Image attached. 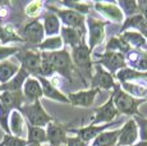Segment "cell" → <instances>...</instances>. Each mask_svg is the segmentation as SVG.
<instances>
[{"instance_id":"1","label":"cell","mask_w":147,"mask_h":146,"mask_svg":"<svg viewBox=\"0 0 147 146\" xmlns=\"http://www.w3.org/2000/svg\"><path fill=\"white\" fill-rule=\"evenodd\" d=\"M41 55L51 64L54 72L60 74L61 77L67 78L69 82H72V73L74 67H73L70 53L68 51V49L64 47V49L58 50V51H53V53L41 51Z\"/></svg>"},{"instance_id":"2","label":"cell","mask_w":147,"mask_h":146,"mask_svg":"<svg viewBox=\"0 0 147 146\" xmlns=\"http://www.w3.org/2000/svg\"><path fill=\"white\" fill-rule=\"evenodd\" d=\"M111 96H113V103H114L118 113H121L124 116H131V117L140 116L138 108H140L141 104L146 101V100H142V99H134V97H132L127 92H124L119 83H117L114 86Z\"/></svg>"},{"instance_id":"3","label":"cell","mask_w":147,"mask_h":146,"mask_svg":"<svg viewBox=\"0 0 147 146\" xmlns=\"http://www.w3.org/2000/svg\"><path fill=\"white\" fill-rule=\"evenodd\" d=\"M18 112L22 114V117L26 118L28 124L33 126V127L45 128L50 122L55 120L44 109L40 100H37L35 103H31V104H24V105H22V108Z\"/></svg>"},{"instance_id":"4","label":"cell","mask_w":147,"mask_h":146,"mask_svg":"<svg viewBox=\"0 0 147 146\" xmlns=\"http://www.w3.org/2000/svg\"><path fill=\"white\" fill-rule=\"evenodd\" d=\"M70 58H72L73 67L78 69L81 73L86 74L91 78L92 68H94V60H92V53L90 47L87 46L86 40H83L78 46L70 49Z\"/></svg>"},{"instance_id":"5","label":"cell","mask_w":147,"mask_h":146,"mask_svg":"<svg viewBox=\"0 0 147 146\" xmlns=\"http://www.w3.org/2000/svg\"><path fill=\"white\" fill-rule=\"evenodd\" d=\"M47 9L49 12L54 13L56 17L59 18L60 23H63L65 27H69V28H74L81 31L83 35H86V17L80 14V13L74 12V10L70 9H58L56 7H53V5H47Z\"/></svg>"},{"instance_id":"6","label":"cell","mask_w":147,"mask_h":146,"mask_svg":"<svg viewBox=\"0 0 147 146\" xmlns=\"http://www.w3.org/2000/svg\"><path fill=\"white\" fill-rule=\"evenodd\" d=\"M92 55L97 59V62L94 63L102 67L105 71H107L110 74L114 76L115 73L120 69L125 68V58L120 53H113V51H105V53H92Z\"/></svg>"},{"instance_id":"7","label":"cell","mask_w":147,"mask_h":146,"mask_svg":"<svg viewBox=\"0 0 147 146\" xmlns=\"http://www.w3.org/2000/svg\"><path fill=\"white\" fill-rule=\"evenodd\" d=\"M110 22L107 21H98L94 17H87L86 18V26L88 31V40H87V46L91 51H94L96 46H98L104 40H105V27Z\"/></svg>"},{"instance_id":"8","label":"cell","mask_w":147,"mask_h":146,"mask_svg":"<svg viewBox=\"0 0 147 146\" xmlns=\"http://www.w3.org/2000/svg\"><path fill=\"white\" fill-rule=\"evenodd\" d=\"M21 36V39L23 40V43H27L33 46H37L38 44H41L45 40V32H44V26L42 22L38 21L37 18L30 21L23 26V28L19 31L18 33Z\"/></svg>"},{"instance_id":"9","label":"cell","mask_w":147,"mask_h":146,"mask_svg":"<svg viewBox=\"0 0 147 146\" xmlns=\"http://www.w3.org/2000/svg\"><path fill=\"white\" fill-rule=\"evenodd\" d=\"M18 62L21 63V68L24 71L33 74L37 77L40 73V67H41V51H36V50H19L16 54Z\"/></svg>"},{"instance_id":"10","label":"cell","mask_w":147,"mask_h":146,"mask_svg":"<svg viewBox=\"0 0 147 146\" xmlns=\"http://www.w3.org/2000/svg\"><path fill=\"white\" fill-rule=\"evenodd\" d=\"M119 116L117 108H115L114 103H113V96L110 95L109 100L102 104L101 106H98L97 109H95L91 117V124H101V123H111L114 122V119Z\"/></svg>"},{"instance_id":"11","label":"cell","mask_w":147,"mask_h":146,"mask_svg":"<svg viewBox=\"0 0 147 146\" xmlns=\"http://www.w3.org/2000/svg\"><path fill=\"white\" fill-rule=\"evenodd\" d=\"M94 68L95 73L91 76V89H96L98 91L100 90L109 91V90L114 89V86L117 85L114 76L110 74L102 67H100L96 63H94Z\"/></svg>"},{"instance_id":"12","label":"cell","mask_w":147,"mask_h":146,"mask_svg":"<svg viewBox=\"0 0 147 146\" xmlns=\"http://www.w3.org/2000/svg\"><path fill=\"white\" fill-rule=\"evenodd\" d=\"M115 123H118V122L114 120V122H111V123H105V124H98V126L97 124H88V126H84V127H81V128H70V130H68V132L76 133L78 139H81L82 141L88 144V142L94 141L100 133H102V132H105V131H109V128L113 127Z\"/></svg>"},{"instance_id":"13","label":"cell","mask_w":147,"mask_h":146,"mask_svg":"<svg viewBox=\"0 0 147 146\" xmlns=\"http://www.w3.org/2000/svg\"><path fill=\"white\" fill-rule=\"evenodd\" d=\"M46 142H49L50 146H60L65 144L68 127L64 123H60L58 120H53L46 126Z\"/></svg>"},{"instance_id":"14","label":"cell","mask_w":147,"mask_h":146,"mask_svg":"<svg viewBox=\"0 0 147 146\" xmlns=\"http://www.w3.org/2000/svg\"><path fill=\"white\" fill-rule=\"evenodd\" d=\"M98 90L96 89H86L81 90V91L69 92L67 95L68 101L72 106H80V108H90L94 105L95 99L98 94Z\"/></svg>"},{"instance_id":"15","label":"cell","mask_w":147,"mask_h":146,"mask_svg":"<svg viewBox=\"0 0 147 146\" xmlns=\"http://www.w3.org/2000/svg\"><path fill=\"white\" fill-rule=\"evenodd\" d=\"M138 140V127L136 124L134 119L131 118L119 128V137H118L117 145L120 146H132Z\"/></svg>"},{"instance_id":"16","label":"cell","mask_w":147,"mask_h":146,"mask_svg":"<svg viewBox=\"0 0 147 146\" xmlns=\"http://www.w3.org/2000/svg\"><path fill=\"white\" fill-rule=\"evenodd\" d=\"M94 8L107 19V22L114 23H123L124 14L117 3H94Z\"/></svg>"},{"instance_id":"17","label":"cell","mask_w":147,"mask_h":146,"mask_svg":"<svg viewBox=\"0 0 147 146\" xmlns=\"http://www.w3.org/2000/svg\"><path fill=\"white\" fill-rule=\"evenodd\" d=\"M36 78L38 80V82H40V85H41L42 96H45L46 99L54 100V101H58V103L69 104L67 95L64 94V92H61L49 78H44V77H36Z\"/></svg>"},{"instance_id":"18","label":"cell","mask_w":147,"mask_h":146,"mask_svg":"<svg viewBox=\"0 0 147 146\" xmlns=\"http://www.w3.org/2000/svg\"><path fill=\"white\" fill-rule=\"evenodd\" d=\"M22 94L24 97V104H31L42 97V89L36 77H28L22 87Z\"/></svg>"},{"instance_id":"19","label":"cell","mask_w":147,"mask_h":146,"mask_svg":"<svg viewBox=\"0 0 147 146\" xmlns=\"http://www.w3.org/2000/svg\"><path fill=\"white\" fill-rule=\"evenodd\" d=\"M124 58H125L127 67L141 73L147 72V53L146 51L131 49V51L124 55Z\"/></svg>"},{"instance_id":"20","label":"cell","mask_w":147,"mask_h":146,"mask_svg":"<svg viewBox=\"0 0 147 146\" xmlns=\"http://www.w3.org/2000/svg\"><path fill=\"white\" fill-rule=\"evenodd\" d=\"M0 104L9 112L19 110L22 108V105H24L23 94H22V91H1L0 92Z\"/></svg>"},{"instance_id":"21","label":"cell","mask_w":147,"mask_h":146,"mask_svg":"<svg viewBox=\"0 0 147 146\" xmlns=\"http://www.w3.org/2000/svg\"><path fill=\"white\" fill-rule=\"evenodd\" d=\"M59 33H60L59 36H60L63 44L65 45V46H69L70 49L78 46L82 41L86 40V35H83L81 31L74 30V28H69V27H65V26L61 27Z\"/></svg>"},{"instance_id":"22","label":"cell","mask_w":147,"mask_h":146,"mask_svg":"<svg viewBox=\"0 0 147 146\" xmlns=\"http://www.w3.org/2000/svg\"><path fill=\"white\" fill-rule=\"evenodd\" d=\"M28 77H31L30 73L27 71H24L23 68H19V71L17 72V74L14 76L12 80H9L7 83L0 85V92L1 91H10V92H17V91H22L24 82Z\"/></svg>"},{"instance_id":"23","label":"cell","mask_w":147,"mask_h":146,"mask_svg":"<svg viewBox=\"0 0 147 146\" xmlns=\"http://www.w3.org/2000/svg\"><path fill=\"white\" fill-rule=\"evenodd\" d=\"M123 40L133 50H142L147 53V40L137 31H125L120 33Z\"/></svg>"},{"instance_id":"24","label":"cell","mask_w":147,"mask_h":146,"mask_svg":"<svg viewBox=\"0 0 147 146\" xmlns=\"http://www.w3.org/2000/svg\"><path fill=\"white\" fill-rule=\"evenodd\" d=\"M42 26H44V32L46 37H53V36H59L60 32V21L54 13L49 12L44 16V22H42Z\"/></svg>"},{"instance_id":"25","label":"cell","mask_w":147,"mask_h":146,"mask_svg":"<svg viewBox=\"0 0 147 146\" xmlns=\"http://www.w3.org/2000/svg\"><path fill=\"white\" fill-rule=\"evenodd\" d=\"M121 90L131 95L134 99L146 100L147 97V83H137V82H124L119 83Z\"/></svg>"},{"instance_id":"26","label":"cell","mask_w":147,"mask_h":146,"mask_svg":"<svg viewBox=\"0 0 147 146\" xmlns=\"http://www.w3.org/2000/svg\"><path fill=\"white\" fill-rule=\"evenodd\" d=\"M27 146L42 145L46 142V131L41 127H33L27 123Z\"/></svg>"},{"instance_id":"27","label":"cell","mask_w":147,"mask_h":146,"mask_svg":"<svg viewBox=\"0 0 147 146\" xmlns=\"http://www.w3.org/2000/svg\"><path fill=\"white\" fill-rule=\"evenodd\" d=\"M23 128H24V119L22 114L18 110H13L9 117V131L10 135L17 137L23 136Z\"/></svg>"},{"instance_id":"28","label":"cell","mask_w":147,"mask_h":146,"mask_svg":"<svg viewBox=\"0 0 147 146\" xmlns=\"http://www.w3.org/2000/svg\"><path fill=\"white\" fill-rule=\"evenodd\" d=\"M21 67L16 63H12L9 60L0 62V85L7 83L9 80H12Z\"/></svg>"},{"instance_id":"29","label":"cell","mask_w":147,"mask_h":146,"mask_svg":"<svg viewBox=\"0 0 147 146\" xmlns=\"http://www.w3.org/2000/svg\"><path fill=\"white\" fill-rule=\"evenodd\" d=\"M119 137V130L105 131L92 141V146H115Z\"/></svg>"},{"instance_id":"30","label":"cell","mask_w":147,"mask_h":146,"mask_svg":"<svg viewBox=\"0 0 147 146\" xmlns=\"http://www.w3.org/2000/svg\"><path fill=\"white\" fill-rule=\"evenodd\" d=\"M105 51H113V53H120V54L125 55L131 51V47L129 45L123 40V37L119 36H113L109 39L105 47Z\"/></svg>"},{"instance_id":"31","label":"cell","mask_w":147,"mask_h":146,"mask_svg":"<svg viewBox=\"0 0 147 146\" xmlns=\"http://www.w3.org/2000/svg\"><path fill=\"white\" fill-rule=\"evenodd\" d=\"M36 49L45 53H53L64 49V44L61 41L60 36H53V37H46L41 44L36 46Z\"/></svg>"},{"instance_id":"32","label":"cell","mask_w":147,"mask_h":146,"mask_svg":"<svg viewBox=\"0 0 147 146\" xmlns=\"http://www.w3.org/2000/svg\"><path fill=\"white\" fill-rule=\"evenodd\" d=\"M146 23V19L142 17L141 13L136 16H132V17H128V18H124L123 23H121V27H120V31H119V35L125 31H129L132 28L137 30V32L142 28V26Z\"/></svg>"},{"instance_id":"33","label":"cell","mask_w":147,"mask_h":146,"mask_svg":"<svg viewBox=\"0 0 147 146\" xmlns=\"http://www.w3.org/2000/svg\"><path fill=\"white\" fill-rule=\"evenodd\" d=\"M114 78H117V80L119 81V83L133 82V81L140 80V78L145 80V77H143V73L134 71V69L129 68V67H125V68H123V69H120V71H118V72L114 74Z\"/></svg>"},{"instance_id":"34","label":"cell","mask_w":147,"mask_h":146,"mask_svg":"<svg viewBox=\"0 0 147 146\" xmlns=\"http://www.w3.org/2000/svg\"><path fill=\"white\" fill-rule=\"evenodd\" d=\"M0 43L4 46L8 43H23V40L12 26L7 24V26H0Z\"/></svg>"},{"instance_id":"35","label":"cell","mask_w":147,"mask_h":146,"mask_svg":"<svg viewBox=\"0 0 147 146\" xmlns=\"http://www.w3.org/2000/svg\"><path fill=\"white\" fill-rule=\"evenodd\" d=\"M61 5L65 7V9L74 10V12L80 13V14L84 16L88 14L90 9L94 7V3H78V1H60Z\"/></svg>"},{"instance_id":"36","label":"cell","mask_w":147,"mask_h":146,"mask_svg":"<svg viewBox=\"0 0 147 146\" xmlns=\"http://www.w3.org/2000/svg\"><path fill=\"white\" fill-rule=\"evenodd\" d=\"M117 5L120 8L121 12H123L124 18H128V17L136 16L140 13L137 1H133V0H119V1L117 3Z\"/></svg>"},{"instance_id":"37","label":"cell","mask_w":147,"mask_h":146,"mask_svg":"<svg viewBox=\"0 0 147 146\" xmlns=\"http://www.w3.org/2000/svg\"><path fill=\"white\" fill-rule=\"evenodd\" d=\"M133 119L138 127V139H140V141L147 142V118L137 116L133 117Z\"/></svg>"},{"instance_id":"38","label":"cell","mask_w":147,"mask_h":146,"mask_svg":"<svg viewBox=\"0 0 147 146\" xmlns=\"http://www.w3.org/2000/svg\"><path fill=\"white\" fill-rule=\"evenodd\" d=\"M10 113L8 109H5L4 106L0 104V128L4 131L5 135H10V131H9V117H10Z\"/></svg>"},{"instance_id":"39","label":"cell","mask_w":147,"mask_h":146,"mask_svg":"<svg viewBox=\"0 0 147 146\" xmlns=\"http://www.w3.org/2000/svg\"><path fill=\"white\" fill-rule=\"evenodd\" d=\"M1 144H3V146H27V141L24 139H21V137L4 133Z\"/></svg>"},{"instance_id":"40","label":"cell","mask_w":147,"mask_h":146,"mask_svg":"<svg viewBox=\"0 0 147 146\" xmlns=\"http://www.w3.org/2000/svg\"><path fill=\"white\" fill-rule=\"evenodd\" d=\"M42 7H44V3L42 1H31V3H28L26 5V8H24V13H26L28 17L35 18V17H37L41 13Z\"/></svg>"},{"instance_id":"41","label":"cell","mask_w":147,"mask_h":146,"mask_svg":"<svg viewBox=\"0 0 147 146\" xmlns=\"http://www.w3.org/2000/svg\"><path fill=\"white\" fill-rule=\"evenodd\" d=\"M19 47H12V46H0V60H7L8 58H10L12 55H16L19 51Z\"/></svg>"},{"instance_id":"42","label":"cell","mask_w":147,"mask_h":146,"mask_svg":"<svg viewBox=\"0 0 147 146\" xmlns=\"http://www.w3.org/2000/svg\"><path fill=\"white\" fill-rule=\"evenodd\" d=\"M67 146H88V144L84 141H82L81 139H78L77 136H73V137H67V141H65Z\"/></svg>"},{"instance_id":"43","label":"cell","mask_w":147,"mask_h":146,"mask_svg":"<svg viewBox=\"0 0 147 146\" xmlns=\"http://www.w3.org/2000/svg\"><path fill=\"white\" fill-rule=\"evenodd\" d=\"M137 4H138L140 13L142 14V17L146 19V22H147V1H145V0H141V1H137Z\"/></svg>"},{"instance_id":"44","label":"cell","mask_w":147,"mask_h":146,"mask_svg":"<svg viewBox=\"0 0 147 146\" xmlns=\"http://www.w3.org/2000/svg\"><path fill=\"white\" fill-rule=\"evenodd\" d=\"M138 32H140L141 35H142L143 37H145L146 40H147V22H146L145 24H143V26H142V28H141L140 31H138Z\"/></svg>"},{"instance_id":"45","label":"cell","mask_w":147,"mask_h":146,"mask_svg":"<svg viewBox=\"0 0 147 146\" xmlns=\"http://www.w3.org/2000/svg\"><path fill=\"white\" fill-rule=\"evenodd\" d=\"M132 146H147V142H143V141H140V142H136L134 145Z\"/></svg>"},{"instance_id":"46","label":"cell","mask_w":147,"mask_h":146,"mask_svg":"<svg viewBox=\"0 0 147 146\" xmlns=\"http://www.w3.org/2000/svg\"><path fill=\"white\" fill-rule=\"evenodd\" d=\"M143 77H145V80H147V72L143 73Z\"/></svg>"},{"instance_id":"47","label":"cell","mask_w":147,"mask_h":146,"mask_svg":"<svg viewBox=\"0 0 147 146\" xmlns=\"http://www.w3.org/2000/svg\"><path fill=\"white\" fill-rule=\"evenodd\" d=\"M31 146H42V145H31Z\"/></svg>"},{"instance_id":"48","label":"cell","mask_w":147,"mask_h":146,"mask_svg":"<svg viewBox=\"0 0 147 146\" xmlns=\"http://www.w3.org/2000/svg\"><path fill=\"white\" fill-rule=\"evenodd\" d=\"M0 146H3V144H1V142H0Z\"/></svg>"},{"instance_id":"49","label":"cell","mask_w":147,"mask_h":146,"mask_svg":"<svg viewBox=\"0 0 147 146\" xmlns=\"http://www.w3.org/2000/svg\"><path fill=\"white\" fill-rule=\"evenodd\" d=\"M146 83H147V81H146ZM146 101H147V97H146Z\"/></svg>"}]
</instances>
